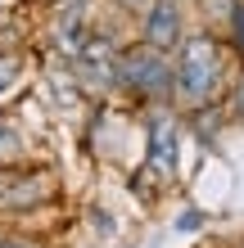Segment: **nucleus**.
Masks as SVG:
<instances>
[{
    "label": "nucleus",
    "instance_id": "1",
    "mask_svg": "<svg viewBox=\"0 0 244 248\" xmlns=\"http://www.w3.org/2000/svg\"><path fill=\"white\" fill-rule=\"evenodd\" d=\"M222 81V50L212 36H195L181 46V63L172 72V86H177V95L185 104H208L212 91H217Z\"/></svg>",
    "mask_w": 244,
    "mask_h": 248
},
{
    "label": "nucleus",
    "instance_id": "2",
    "mask_svg": "<svg viewBox=\"0 0 244 248\" xmlns=\"http://www.w3.org/2000/svg\"><path fill=\"white\" fill-rule=\"evenodd\" d=\"M118 77H122V86H131V91L145 95V99H163L172 91V68L163 63V50H154V46L122 54Z\"/></svg>",
    "mask_w": 244,
    "mask_h": 248
},
{
    "label": "nucleus",
    "instance_id": "3",
    "mask_svg": "<svg viewBox=\"0 0 244 248\" xmlns=\"http://www.w3.org/2000/svg\"><path fill=\"white\" fill-rule=\"evenodd\" d=\"M145 41L154 50H167L181 41V9L177 0H154L149 14H145Z\"/></svg>",
    "mask_w": 244,
    "mask_h": 248
},
{
    "label": "nucleus",
    "instance_id": "4",
    "mask_svg": "<svg viewBox=\"0 0 244 248\" xmlns=\"http://www.w3.org/2000/svg\"><path fill=\"white\" fill-rule=\"evenodd\" d=\"M149 167H154V176H172L177 171V122L172 118L149 122Z\"/></svg>",
    "mask_w": 244,
    "mask_h": 248
},
{
    "label": "nucleus",
    "instance_id": "5",
    "mask_svg": "<svg viewBox=\"0 0 244 248\" xmlns=\"http://www.w3.org/2000/svg\"><path fill=\"white\" fill-rule=\"evenodd\" d=\"M14 158H23V140H18V131L0 122V163H14Z\"/></svg>",
    "mask_w": 244,
    "mask_h": 248
},
{
    "label": "nucleus",
    "instance_id": "6",
    "mask_svg": "<svg viewBox=\"0 0 244 248\" xmlns=\"http://www.w3.org/2000/svg\"><path fill=\"white\" fill-rule=\"evenodd\" d=\"M18 77H23V63L14 59V54H0V95H9L14 86H18Z\"/></svg>",
    "mask_w": 244,
    "mask_h": 248
},
{
    "label": "nucleus",
    "instance_id": "7",
    "mask_svg": "<svg viewBox=\"0 0 244 248\" xmlns=\"http://www.w3.org/2000/svg\"><path fill=\"white\" fill-rule=\"evenodd\" d=\"M235 104H240V113H244V81H240V95H235Z\"/></svg>",
    "mask_w": 244,
    "mask_h": 248
},
{
    "label": "nucleus",
    "instance_id": "8",
    "mask_svg": "<svg viewBox=\"0 0 244 248\" xmlns=\"http://www.w3.org/2000/svg\"><path fill=\"white\" fill-rule=\"evenodd\" d=\"M0 248H27V244H0Z\"/></svg>",
    "mask_w": 244,
    "mask_h": 248
}]
</instances>
